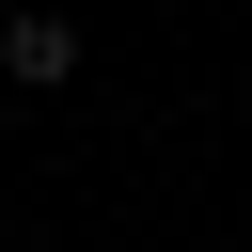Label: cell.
Masks as SVG:
<instances>
[{
	"mask_svg": "<svg viewBox=\"0 0 252 252\" xmlns=\"http://www.w3.org/2000/svg\"><path fill=\"white\" fill-rule=\"evenodd\" d=\"M0 79H32V94H47V79H79V16L16 0V16H0Z\"/></svg>",
	"mask_w": 252,
	"mask_h": 252,
	"instance_id": "obj_1",
	"label": "cell"
}]
</instances>
